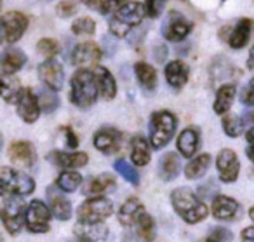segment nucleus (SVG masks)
<instances>
[{
	"label": "nucleus",
	"instance_id": "obj_1",
	"mask_svg": "<svg viewBox=\"0 0 254 242\" xmlns=\"http://www.w3.org/2000/svg\"><path fill=\"white\" fill-rule=\"evenodd\" d=\"M171 202H173L174 211L190 225L198 223L209 214L207 206L188 186H181V188L174 190L171 195Z\"/></svg>",
	"mask_w": 254,
	"mask_h": 242
},
{
	"label": "nucleus",
	"instance_id": "obj_2",
	"mask_svg": "<svg viewBox=\"0 0 254 242\" xmlns=\"http://www.w3.org/2000/svg\"><path fill=\"white\" fill-rule=\"evenodd\" d=\"M96 96H98V84L94 72L78 68L71 77V103L78 108H89L96 103Z\"/></svg>",
	"mask_w": 254,
	"mask_h": 242
},
{
	"label": "nucleus",
	"instance_id": "obj_3",
	"mask_svg": "<svg viewBox=\"0 0 254 242\" xmlns=\"http://www.w3.org/2000/svg\"><path fill=\"white\" fill-rule=\"evenodd\" d=\"M146 16L145 5L139 2H126L115 14L110 18L108 28L115 37H126L132 26H138Z\"/></svg>",
	"mask_w": 254,
	"mask_h": 242
},
{
	"label": "nucleus",
	"instance_id": "obj_4",
	"mask_svg": "<svg viewBox=\"0 0 254 242\" xmlns=\"http://www.w3.org/2000/svg\"><path fill=\"white\" fill-rule=\"evenodd\" d=\"M176 133V117L167 110H159L150 119V145L164 148Z\"/></svg>",
	"mask_w": 254,
	"mask_h": 242
},
{
	"label": "nucleus",
	"instance_id": "obj_5",
	"mask_svg": "<svg viewBox=\"0 0 254 242\" xmlns=\"http://www.w3.org/2000/svg\"><path fill=\"white\" fill-rule=\"evenodd\" d=\"M35 190V181L26 172L12 167L0 169V195H28Z\"/></svg>",
	"mask_w": 254,
	"mask_h": 242
},
{
	"label": "nucleus",
	"instance_id": "obj_6",
	"mask_svg": "<svg viewBox=\"0 0 254 242\" xmlns=\"http://www.w3.org/2000/svg\"><path fill=\"white\" fill-rule=\"evenodd\" d=\"M26 204L23 200V195H12L4 200L0 207V218L2 223L7 228L9 234H18L25 225L26 218Z\"/></svg>",
	"mask_w": 254,
	"mask_h": 242
},
{
	"label": "nucleus",
	"instance_id": "obj_7",
	"mask_svg": "<svg viewBox=\"0 0 254 242\" xmlns=\"http://www.w3.org/2000/svg\"><path fill=\"white\" fill-rule=\"evenodd\" d=\"M113 213V204L106 197H92L87 199L77 211L80 223H101Z\"/></svg>",
	"mask_w": 254,
	"mask_h": 242
},
{
	"label": "nucleus",
	"instance_id": "obj_8",
	"mask_svg": "<svg viewBox=\"0 0 254 242\" xmlns=\"http://www.w3.org/2000/svg\"><path fill=\"white\" fill-rule=\"evenodd\" d=\"M0 26L4 44H14L25 35L28 28V18L19 11H11L0 18Z\"/></svg>",
	"mask_w": 254,
	"mask_h": 242
},
{
	"label": "nucleus",
	"instance_id": "obj_9",
	"mask_svg": "<svg viewBox=\"0 0 254 242\" xmlns=\"http://www.w3.org/2000/svg\"><path fill=\"white\" fill-rule=\"evenodd\" d=\"M51 209L40 200H32L26 207V218H25V225L30 232L33 234H46L49 232L51 225Z\"/></svg>",
	"mask_w": 254,
	"mask_h": 242
},
{
	"label": "nucleus",
	"instance_id": "obj_10",
	"mask_svg": "<svg viewBox=\"0 0 254 242\" xmlns=\"http://www.w3.org/2000/svg\"><path fill=\"white\" fill-rule=\"evenodd\" d=\"M191 32V23L181 12L171 11L162 23V35L169 42H181Z\"/></svg>",
	"mask_w": 254,
	"mask_h": 242
},
{
	"label": "nucleus",
	"instance_id": "obj_11",
	"mask_svg": "<svg viewBox=\"0 0 254 242\" xmlns=\"http://www.w3.org/2000/svg\"><path fill=\"white\" fill-rule=\"evenodd\" d=\"M103 53L96 42H82L71 53V63L77 68H85V70H92L98 67L99 60H101Z\"/></svg>",
	"mask_w": 254,
	"mask_h": 242
},
{
	"label": "nucleus",
	"instance_id": "obj_12",
	"mask_svg": "<svg viewBox=\"0 0 254 242\" xmlns=\"http://www.w3.org/2000/svg\"><path fill=\"white\" fill-rule=\"evenodd\" d=\"M216 167H218L219 179L223 183H233L239 178L240 162L239 157L235 155V152L230 150V148H225V150H221L218 154V157H216Z\"/></svg>",
	"mask_w": 254,
	"mask_h": 242
},
{
	"label": "nucleus",
	"instance_id": "obj_13",
	"mask_svg": "<svg viewBox=\"0 0 254 242\" xmlns=\"http://www.w3.org/2000/svg\"><path fill=\"white\" fill-rule=\"evenodd\" d=\"M16 110H18V115L28 124L35 122L42 112L39 98L33 94L32 89H21L18 99H16Z\"/></svg>",
	"mask_w": 254,
	"mask_h": 242
},
{
	"label": "nucleus",
	"instance_id": "obj_14",
	"mask_svg": "<svg viewBox=\"0 0 254 242\" xmlns=\"http://www.w3.org/2000/svg\"><path fill=\"white\" fill-rule=\"evenodd\" d=\"M39 77L51 91H60L64 84V72L63 67L56 60H46L39 67Z\"/></svg>",
	"mask_w": 254,
	"mask_h": 242
},
{
	"label": "nucleus",
	"instance_id": "obj_15",
	"mask_svg": "<svg viewBox=\"0 0 254 242\" xmlns=\"http://www.w3.org/2000/svg\"><path fill=\"white\" fill-rule=\"evenodd\" d=\"M94 147L105 155L117 154L122 147V133L113 127H101L94 134Z\"/></svg>",
	"mask_w": 254,
	"mask_h": 242
},
{
	"label": "nucleus",
	"instance_id": "obj_16",
	"mask_svg": "<svg viewBox=\"0 0 254 242\" xmlns=\"http://www.w3.org/2000/svg\"><path fill=\"white\" fill-rule=\"evenodd\" d=\"M9 159L16 167H32L35 164V148L30 141H14L9 147Z\"/></svg>",
	"mask_w": 254,
	"mask_h": 242
},
{
	"label": "nucleus",
	"instance_id": "obj_17",
	"mask_svg": "<svg viewBox=\"0 0 254 242\" xmlns=\"http://www.w3.org/2000/svg\"><path fill=\"white\" fill-rule=\"evenodd\" d=\"M166 81L167 84L171 85L173 89H183L185 84L188 82V75H190V68L185 61L181 60H174V61H169L166 65Z\"/></svg>",
	"mask_w": 254,
	"mask_h": 242
},
{
	"label": "nucleus",
	"instance_id": "obj_18",
	"mask_svg": "<svg viewBox=\"0 0 254 242\" xmlns=\"http://www.w3.org/2000/svg\"><path fill=\"white\" fill-rule=\"evenodd\" d=\"M49 161L53 162V164H56L58 167L61 169H75V167H84L85 164H87L89 157L85 152H71V154H68V152H51L49 155Z\"/></svg>",
	"mask_w": 254,
	"mask_h": 242
},
{
	"label": "nucleus",
	"instance_id": "obj_19",
	"mask_svg": "<svg viewBox=\"0 0 254 242\" xmlns=\"http://www.w3.org/2000/svg\"><path fill=\"white\" fill-rule=\"evenodd\" d=\"M26 65V56L21 49L9 47L0 54V70L5 75H14Z\"/></svg>",
	"mask_w": 254,
	"mask_h": 242
},
{
	"label": "nucleus",
	"instance_id": "obj_20",
	"mask_svg": "<svg viewBox=\"0 0 254 242\" xmlns=\"http://www.w3.org/2000/svg\"><path fill=\"white\" fill-rule=\"evenodd\" d=\"M96 77V84H98V92L101 94L103 99L110 101L117 96V82L115 77L110 74V70H106L105 67H94L92 68Z\"/></svg>",
	"mask_w": 254,
	"mask_h": 242
},
{
	"label": "nucleus",
	"instance_id": "obj_21",
	"mask_svg": "<svg viewBox=\"0 0 254 242\" xmlns=\"http://www.w3.org/2000/svg\"><path fill=\"white\" fill-rule=\"evenodd\" d=\"M211 209H212L214 218H218V220H233V218L237 216V213H239L240 206L235 199H232V197L218 195V197H214V200H212Z\"/></svg>",
	"mask_w": 254,
	"mask_h": 242
},
{
	"label": "nucleus",
	"instance_id": "obj_22",
	"mask_svg": "<svg viewBox=\"0 0 254 242\" xmlns=\"http://www.w3.org/2000/svg\"><path fill=\"white\" fill-rule=\"evenodd\" d=\"M145 213V206L139 202L138 199L131 197L122 204V207L119 209V221L124 227H131L132 223L138 221V218Z\"/></svg>",
	"mask_w": 254,
	"mask_h": 242
},
{
	"label": "nucleus",
	"instance_id": "obj_23",
	"mask_svg": "<svg viewBox=\"0 0 254 242\" xmlns=\"http://www.w3.org/2000/svg\"><path fill=\"white\" fill-rule=\"evenodd\" d=\"M198 145H200V136H198L197 129L188 127V129L181 131L180 138H178V150L183 157H193L198 150Z\"/></svg>",
	"mask_w": 254,
	"mask_h": 242
},
{
	"label": "nucleus",
	"instance_id": "obj_24",
	"mask_svg": "<svg viewBox=\"0 0 254 242\" xmlns=\"http://www.w3.org/2000/svg\"><path fill=\"white\" fill-rule=\"evenodd\" d=\"M235 94H237V87L233 84H225L218 89L216 92V99H214V112L218 115H226L230 112L233 105V99H235Z\"/></svg>",
	"mask_w": 254,
	"mask_h": 242
},
{
	"label": "nucleus",
	"instance_id": "obj_25",
	"mask_svg": "<svg viewBox=\"0 0 254 242\" xmlns=\"http://www.w3.org/2000/svg\"><path fill=\"white\" fill-rule=\"evenodd\" d=\"M181 171V161H180V155L174 154V152H169L166 154L162 159H160V164H159V172H160V178L164 181H173V179L178 178Z\"/></svg>",
	"mask_w": 254,
	"mask_h": 242
},
{
	"label": "nucleus",
	"instance_id": "obj_26",
	"mask_svg": "<svg viewBox=\"0 0 254 242\" xmlns=\"http://www.w3.org/2000/svg\"><path fill=\"white\" fill-rule=\"evenodd\" d=\"M131 159L134 165L141 167L150 162V141L145 136H134L131 141Z\"/></svg>",
	"mask_w": 254,
	"mask_h": 242
},
{
	"label": "nucleus",
	"instance_id": "obj_27",
	"mask_svg": "<svg viewBox=\"0 0 254 242\" xmlns=\"http://www.w3.org/2000/svg\"><path fill=\"white\" fill-rule=\"evenodd\" d=\"M251 39V21L249 19H240L235 25V28L232 30L228 37V46L232 49H242L247 46Z\"/></svg>",
	"mask_w": 254,
	"mask_h": 242
},
{
	"label": "nucleus",
	"instance_id": "obj_28",
	"mask_svg": "<svg viewBox=\"0 0 254 242\" xmlns=\"http://www.w3.org/2000/svg\"><path fill=\"white\" fill-rule=\"evenodd\" d=\"M134 74L139 85L145 91H153L157 87V72L152 65L145 63V61H139V63L134 65Z\"/></svg>",
	"mask_w": 254,
	"mask_h": 242
},
{
	"label": "nucleus",
	"instance_id": "obj_29",
	"mask_svg": "<svg viewBox=\"0 0 254 242\" xmlns=\"http://www.w3.org/2000/svg\"><path fill=\"white\" fill-rule=\"evenodd\" d=\"M21 84L16 77L12 75H0V98H4L7 103H16L19 92H21Z\"/></svg>",
	"mask_w": 254,
	"mask_h": 242
},
{
	"label": "nucleus",
	"instance_id": "obj_30",
	"mask_svg": "<svg viewBox=\"0 0 254 242\" xmlns=\"http://www.w3.org/2000/svg\"><path fill=\"white\" fill-rule=\"evenodd\" d=\"M49 202H51V213L54 214V218L61 221L70 220L71 216V204L66 197H63L58 192H49Z\"/></svg>",
	"mask_w": 254,
	"mask_h": 242
},
{
	"label": "nucleus",
	"instance_id": "obj_31",
	"mask_svg": "<svg viewBox=\"0 0 254 242\" xmlns=\"http://www.w3.org/2000/svg\"><path fill=\"white\" fill-rule=\"evenodd\" d=\"M209 165H211V155L200 154L188 162V165L185 167V174L188 179H198L207 172Z\"/></svg>",
	"mask_w": 254,
	"mask_h": 242
},
{
	"label": "nucleus",
	"instance_id": "obj_32",
	"mask_svg": "<svg viewBox=\"0 0 254 242\" xmlns=\"http://www.w3.org/2000/svg\"><path fill=\"white\" fill-rule=\"evenodd\" d=\"M112 186H115V178L112 174H108V172H103V174L89 179L84 190L87 195H101V193H105Z\"/></svg>",
	"mask_w": 254,
	"mask_h": 242
},
{
	"label": "nucleus",
	"instance_id": "obj_33",
	"mask_svg": "<svg viewBox=\"0 0 254 242\" xmlns=\"http://www.w3.org/2000/svg\"><path fill=\"white\" fill-rule=\"evenodd\" d=\"M75 234L89 241H98V239H105L108 235V230L103 223H80L78 221V225L75 227Z\"/></svg>",
	"mask_w": 254,
	"mask_h": 242
},
{
	"label": "nucleus",
	"instance_id": "obj_34",
	"mask_svg": "<svg viewBox=\"0 0 254 242\" xmlns=\"http://www.w3.org/2000/svg\"><path fill=\"white\" fill-rule=\"evenodd\" d=\"M136 225H138V235L145 242H152L155 239V221L146 211L138 218Z\"/></svg>",
	"mask_w": 254,
	"mask_h": 242
},
{
	"label": "nucleus",
	"instance_id": "obj_35",
	"mask_svg": "<svg viewBox=\"0 0 254 242\" xmlns=\"http://www.w3.org/2000/svg\"><path fill=\"white\" fill-rule=\"evenodd\" d=\"M82 176L78 174L77 171H63L60 176H58V186H60L63 192H75L78 186L82 185Z\"/></svg>",
	"mask_w": 254,
	"mask_h": 242
},
{
	"label": "nucleus",
	"instance_id": "obj_36",
	"mask_svg": "<svg viewBox=\"0 0 254 242\" xmlns=\"http://www.w3.org/2000/svg\"><path fill=\"white\" fill-rule=\"evenodd\" d=\"M244 127H246L244 126V119H240L239 115L228 113V115L223 117V131H225L226 136L239 138L244 133Z\"/></svg>",
	"mask_w": 254,
	"mask_h": 242
},
{
	"label": "nucleus",
	"instance_id": "obj_37",
	"mask_svg": "<svg viewBox=\"0 0 254 242\" xmlns=\"http://www.w3.org/2000/svg\"><path fill=\"white\" fill-rule=\"evenodd\" d=\"M113 167H115V171L119 172V174L122 176V178L126 179V181H129L131 185H139L138 169H136L134 165L129 164L127 161H124V159H119V161H115Z\"/></svg>",
	"mask_w": 254,
	"mask_h": 242
},
{
	"label": "nucleus",
	"instance_id": "obj_38",
	"mask_svg": "<svg viewBox=\"0 0 254 242\" xmlns=\"http://www.w3.org/2000/svg\"><path fill=\"white\" fill-rule=\"evenodd\" d=\"M71 32L73 35H92L96 32V21L89 16H82V18H77L73 23H71Z\"/></svg>",
	"mask_w": 254,
	"mask_h": 242
},
{
	"label": "nucleus",
	"instance_id": "obj_39",
	"mask_svg": "<svg viewBox=\"0 0 254 242\" xmlns=\"http://www.w3.org/2000/svg\"><path fill=\"white\" fill-rule=\"evenodd\" d=\"M39 103H40L42 112L51 113L58 108V105H60V98H58V96L54 94V91H51V89H44V91H40Z\"/></svg>",
	"mask_w": 254,
	"mask_h": 242
},
{
	"label": "nucleus",
	"instance_id": "obj_40",
	"mask_svg": "<svg viewBox=\"0 0 254 242\" xmlns=\"http://www.w3.org/2000/svg\"><path fill=\"white\" fill-rule=\"evenodd\" d=\"M37 51L42 54L47 60H53L58 53H60V44L54 39H40L39 44H37Z\"/></svg>",
	"mask_w": 254,
	"mask_h": 242
},
{
	"label": "nucleus",
	"instance_id": "obj_41",
	"mask_svg": "<svg viewBox=\"0 0 254 242\" xmlns=\"http://www.w3.org/2000/svg\"><path fill=\"white\" fill-rule=\"evenodd\" d=\"M78 4L77 0H61L56 7V12L60 18H71L73 14H77Z\"/></svg>",
	"mask_w": 254,
	"mask_h": 242
},
{
	"label": "nucleus",
	"instance_id": "obj_42",
	"mask_svg": "<svg viewBox=\"0 0 254 242\" xmlns=\"http://www.w3.org/2000/svg\"><path fill=\"white\" fill-rule=\"evenodd\" d=\"M164 7H166V0H146L145 2V12L152 19L159 18L162 14Z\"/></svg>",
	"mask_w": 254,
	"mask_h": 242
},
{
	"label": "nucleus",
	"instance_id": "obj_43",
	"mask_svg": "<svg viewBox=\"0 0 254 242\" xmlns=\"http://www.w3.org/2000/svg\"><path fill=\"white\" fill-rule=\"evenodd\" d=\"M124 4H126L124 0H99L98 11L101 14H115Z\"/></svg>",
	"mask_w": 254,
	"mask_h": 242
},
{
	"label": "nucleus",
	"instance_id": "obj_44",
	"mask_svg": "<svg viewBox=\"0 0 254 242\" xmlns=\"http://www.w3.org/2000/svg\"><path fill=\"white\" fill-rule=\"evenodd\" d=\"M209 239H211L212 242H232L233 235H232V232H230L228 228L216 227V228H212V230L209 232Z\"/></svg>",
	"mask_w": 254,
	"mask_h": 242
},
{
	"label": "nucleus",
	"instance_id": "obj_45",
	"mask_svg": "<svg viewBox=\"0 0 254 242\" xmlns=\"http://www.w3.org/2000/svg\"><path fill=\"white\" fill-rule=\"evenodd\" d=\"M240 103L246 106H254V79H251L249 84L244 85V89L240 91Z\"/></svg>",
	"mask_w": 254,
	"mask_h": 242
},
{
	"label": "nucleus",
	"instance_id": "obj_46",
	"mask_svg": "<svg viewBox=\"0 0 254 242\" xmlns=\"http://www.w3.org/2000/svg\"><path fill=\"white\" fill-rule=\"evenodd\" d=\"M64 134H66V147L68 148H77L78 147V138L77 134L73 133V129H70V127H64Z\"/></svg>",
	"mask_w": 254,
	"mask_h": 242
},
{
	"label": "nucleus",
	"instance_id": "obj_47",
	"mask_svg": "<svg viewBox=\"0 0 254 242\" xmlns=\"http://www.w3.org/2000/svg\"><path fill=\"white\" fill-rule=\"evenodd\" d=\"M242 241L244 242H254V227H247L242 230Z\"/></svg>",
	"mask_w": 254,
	"mask_h": 242
},
{
	"label": "nucleus",
	"instance_id": "obj_48",
	"mask_svg": "<svg viewBox=\"0 0 254 242\" xmlns=\"http://www.w3.org/2000/svg\"><path fill=\"white\" fill-rule=\"evenodd\" d=\"M155 58H157V61H159V63H162V61L166 60V58H167L166 46H157L155 47Z\"/></svg>",
	"mask_w": 254,
	"mask_h": 242
},
{
	"label": "nucleus",
	"instance_id": "obj_49",
	"mask_svg": "<svg viewBox=\"0 0 254 242\" xmlns=\"http://www.w3.org/2000/svg\"><path fill=\"white\" fill-rule=\"evenodd\" d=\"M80 2L89 9H96L99 5V0H80Z\"/></svg>",
	"mask_w": 254,
	"mask_h": 242
},
{
	"label": "nucleus",
	"instance_id": "obj_50",
	"mask_svg": "<svg viewBox=\"0 0 254 242\" xmlns=\"http://www.w3.org/2000/svg\"><path fill=\"white\" fill-rule=\"evenodd\" d=\"M247 67L254 72V46L251 47V53H249V60H247Z\"/></svg>",
	"mask_w": 254,
	"mask_h": 242
},
{
	"label": "nucleus",
	"instance_id": "obj_51",
	"mask_svg": "<svg viewBox=\"0 0 254 242\" xmlns=\"http://www.w3.org/2000/svg\"><path fill=\"white\" fill-rule=\"evenodd\" d=\"M246 154H247V159L254 164V145H249V147L246 148Z\"/></svg>",
	"mask_w": 254,
	"mask_h": 242
},
{
	"label": "nucleus",
	"instance_id": "obj_52",
	"mask_svg": "<svg viewBox=\"0 0 254 242\" xmlns=\"http://www.w3.org/2000/svg\"><path fill=\"white\" fill-rule=\"evenodd\" d=\"M246 140L249 141V145H254V126L246 133Z\"/></svg>",
	"mask_w": 254,
	"mask_h": 242
},
{
	"label": "nucleus",
	"instance_id": "obj_53",
	"mask_svg": "<svg viewBox=\"0 0 254 242\" xmlns=\"http://www.w3.org/2000/svg\"><path fill=\"white\" fill-rule=\"evenodd\" d=\"M124 242H138V241H134V237L131 234H126L124 235Z\"/></svg>",
	"mask_w": 254,
	"mask_h": 242
},
{
	"label": "nucleus",
	"instance_id": "obj_54",
	"mask_svg": "<svg viewBox=\"0 0 254 242\" xmlns=\"http://www.w3.org/2000/svg\"><path fill=\"white\" fill-rule=\"evenodd\" d=\"M246 119L249 120V122H254V110H251V112H247Z\"/></svg>",
	"mask_w": 254,
	"mask_h": 242
},
{
	"label": "nucleus",
	"instance_id": "obj_55",
	"mask_svg": "<svg viewBox=\"0 0 254 242\" xmlns=\"http://www.w3.org/2000/svg\"><path fill=\"white\" fill-rule=\"evenodd\" d=\"M249 218H251V220H253V223H254V206L249 209Z\"/></svg>",
	"mask_w": 254,
	"mask_h": 242
},
{
	"label": "nucleus",
	"instance_id": "obj_56",
	"mask_svg": "<svg viewBox=\"0 0 254 242\" xmlns=\"http://www.w3.org/2000/svg\"><path fill=\"white\" fill-rule=\"evenodd\" d=\"M75 242H92V241H89V239H85V237H78Z\"/></svg>",
	"mask_w": 254,
	"mask_h": 242
},
{
	"label": "nucleus",
	"instance_id": "obj_57",
	"mask_svg": "<svg viewBox=\"0 0 254 242\" xmlns=\"http://www.w3.org/2000/svg\"><path fill=\"white\" fill-rule=\"evenodd\" d=\"M2 145H4V138H2V134H0V150H2Z\"/></svg>",
	"mask_w": 254,
	"mask_h": 242
},
{
	"label": "nucleus",
	"instance_id": "obj_58",
	"mask_svg": "<svg viewBox=\"0 0 254 242\" xmlns=\"http://www.w3.org/2000/svg\"><path fill=\"white\" fill-rule=\"evenodd\" d=\"M0 44H4V39H2V26H0Z\"/></svg>",
	"mask_w": 254,
	"mask_h": 242
},
{
	"label": "nucleus",
	"instance_id": "obj_59",
	"mask_svg": "<svg viewBox=\"0 0 254 242\" xmlns=\"http://www.w3.org/2000/svg\"><path fill=\"white\" fill-rule=\"evenodd\" d=\"M200 242H212L211 239H205V241H200Z\"/></svg>",
	"mask_w": 254,
	"mask_h": 242
}]
</instances>
